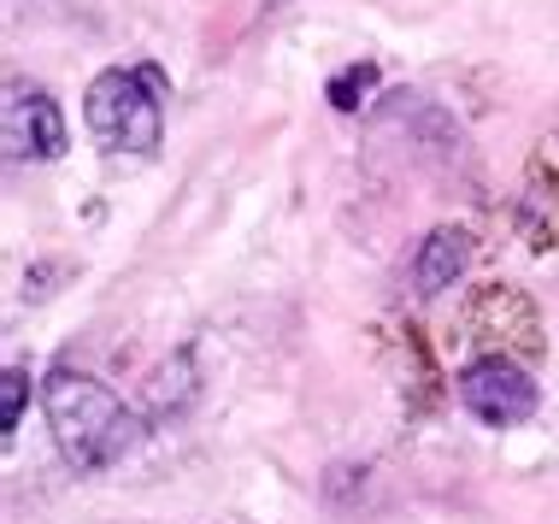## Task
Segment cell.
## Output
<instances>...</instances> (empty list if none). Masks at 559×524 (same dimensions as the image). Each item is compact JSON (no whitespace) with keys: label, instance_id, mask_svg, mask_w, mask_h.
Returning a JSON list of instances; mask_svg holds the SVG:
<instances>
[{"label":"cell","instance_id":"1","mask_svg":"<svg viewBox=\"0 0 559 524\" xmlns=\"http://www.w3.org/2000/svg\"><path fill=\"white\" fill-rule=\"evenodd\" d=\"M41 407H48L53 442L71 460V472H107L142 442V418L124 413V401L107 383L83 378V371L59 366L41 383Z\"/></svg>","mask_w":559,"mask_h":524},{"label":"cell","instance_id":"2","mask_svg":"<svg viewBox=\"0 0 559 524\" xmlns=\"http://www.w3.org/2000/svg\"><path fill=\"white\" fill-rule=\"evenodd\" d=\"M83 124L107 154H154L165 136V78L159 66H112L88 83Z\"/></svg>","mask_w":559,"mask_h":524},{"label":"cell","instance_id":"3","mask_svg":"<svg viewBox=\"0 0 559 524\" xmlns=\"http://www.w3.org/2000/svg\"><path fill=\"white\" fill-rule=\"evenodd\" d=\"M460 401H465V413H472L477 425L512 430L542 407V389H536L531 371L512 366L507 354H483L460 371Z\"/></svg>","mask_w":559,"mask_h":524},{"label":"cell","instance_id":"4","mask_svg":"<svg viewBox=\"0 0 559 524\" xmlns=\"http://www.w3.org/2000/svg\"><path fill=\"white\" fill-rule=\"evenodd\" d=\"M71 147L66 112L41 83H7V154L12 159H59Z\"/></svg>","mask_w":559,"mask_h":524},{"label":"cell","instance_id":"5","mask_svg":"<svg viewBox=\"0 0 559 524\" xmlns=\"http://www.w3.org/2000/svg\"><path fill=\"white\" fill-rule=\"evenodd\" d=\"M465 265H472V236L465 230H430L425 242H418V260H413V283L418 295H442L453 283L465 277Z\"/></svg>","mask_w":559,"mask_h":524},{"label":"cell","instance_id":"6","mask_svg":"<svg viewBox=\"0 0 559 524\" xmlns=\"http://www.w3.org/2000/svg\"><path fill=\"white\" fill-rule=\"evenodd\" d=\"M371 88H377V66H371V59H359V66H342L336 78H330L324 95H330V107H336V112H359L371 100Z\"/></svg>","mask_w":559,"mask_h":524},{"label":"cell","instance_id":"7","mask_svg":"<svg viewBox=\"0 0 559 524\" xmlns=\"http://www.w3.org/2000/svg\"><path fill=\"white\" fill-rule=\"evenodd\" d=\"M24 407H29V371L7 366V378H0V430H7V437L24 425Z\"/></svg>","mask_w":559,"mask_h":524}]
</instances>
